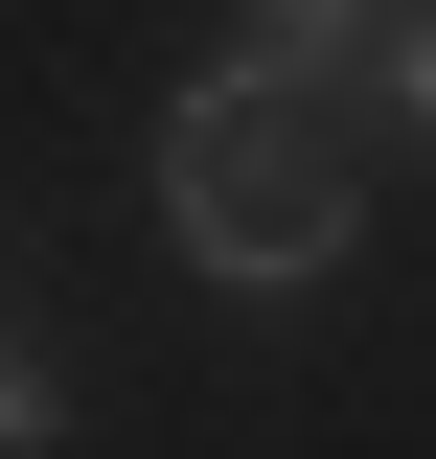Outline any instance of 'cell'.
Wrapping results in <instances>:
<instances>
[{
	"mask_svg": "<svg viewBox=\"0 0 436 459\" xmlns=\"http://www.w3.org/2000/svg\"><path fill=\"white\" fill-rule=\"evenodd\" d=\"M161 253L207 299H322L344 253H368V184H344V138H322L299 69H207V92L161 115Z\"/></svg>",
	"mask_w": 436,
	"mask_h": 459,
	"instance_id": "obj_1",
	"label": "cell"
},
{
	"mask_svg": "<svg viewBox=\"0 0 436 459\" xmlns=\"http://www.w3.org/2000/svg\"><path fill=\"white\" fill-rule=\"evenodd\" d=\"M230 23H253V69H299V92H322V69H368L390 0H230Z\"/></svg>",
	"mask_w": 436,
	"mask_h": 459,
	"instance_id": "obj_2",
	"label": "cell"
},
{
	"mask_svg": "<svg viewBox=\"0 0 436 459\" xmlns=\"http://www.w3.org/2000/svg\"><path fill=\"white\" fill-rule=\"evenodd\" d=\"M47 437H69V344H47V322H0V459H47Z\"/></svg>",
	"mask_w": 436,
	"mask_h": 459,
	"instance_id": "obj_3",
	"label": "cell"
},
{
	"mask_svg": "<svg viewBox=\"0 0 436 459\" xmlns=\"http://www.w3.org/2000/svg\"><path fill=\"white\" fill-rule=\"evenodd\" d=\"M368 92H390V115L436 138V0H390V23H368Z\"/></svg>",
	"mask_w": 436,
	"mask_h": 459,
	"instance_id": "obj_4",
	"label": "cell"
}]
</instances>
